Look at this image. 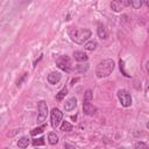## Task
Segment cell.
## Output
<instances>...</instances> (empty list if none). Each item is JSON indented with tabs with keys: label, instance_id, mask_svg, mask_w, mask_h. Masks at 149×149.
Returning a JSON list of instances; mask_svg holds the SVG:
<instances>
[{
	"label": "cell",
	"instance_id": "cell-9",
	"mask_svg": "<svg viewBox=\"0 0 149 149\" xmlns=\"http://www.w3.org/2000/svg\"><path fill=\"white\" fill-rule=\"evenodd\" d=\"M76 106H77V99H76L74 97H71L70 99H68V100L65 101V104H64V109H65L66 112H70V111L74 109Z\"/></svg>",
	"mask_w": 149,
	"mask_h": 149
},
{
	"label": "cell",
	"instance_id": "cell-13",
	"mask_svg": "<svg viewBox=\"0 0 149 149\" xmlns=\"http://www.w3.org/2000/svg\"><path fill=\"white\" fill-rule=\"evenodd\" d=\"M28 144H29V139H28L27 136H22V137L17 141V147H19V148H21V149L27 148V147H28Z\"/></svg>",
	"mask_w": 149,
	"mask_h": 149
},
{
	"label": "cell",
	"instance_id": "cell-17",
	"mask_svg": "<svg viewBox=\"0 0 149 149\" xmlns=\"http://www.w3.org/2000/svg\"><path fill=\"white\" fill-rule=\"evenodd\" d=\"M61 130L62 132H71L72 130V125L68 121H63L61 125Z\"/></svg>",
	"mask_w": 149,
	"mask_h": 149
},
{
	"label": "cell",
	"instance_id": "cell-3",
	"mask_svg": "<svg viewBox=\"0 0 149 149\" xmlns=\"http://www.w3.org/2000/svg\"><path fill=\"white\" fill-rule=\"evenodd\" d=\"M116 95H118V99H119L121 106H123V107H129V106L132 105V95H130V93H129L127 90L120 88V90L118 91Z\"/></svg>",
	"mask_w": 149,
	"mask_h": 149
},
{
	"label": "cell",
	"instance_id": "cell-14",
	"mask_svg": "<svg viewBox=\"0 0 149 149\" xmlns=\"http://www.w3.org/2000/svg\"><path fill=\"white\" fill-rule=\"evenodd\" d=\"M93 99V92L92 90H86L85 93H84V99H83V102H91Z\"/></svg>",
	"mask_w": 149,
	"mask_h": 149
},
{
	"label": "cell",
	"instance_id": "cell-23",
	"mask_svg": "<svg viewBox=\"0 0 149 149\" xmlns=\"http://www.w3.org/2000/svg\"><path fill=\"white\" fill-rule=\"evenodd\" d=\"M33 144L36 147V146H43L44 144V139L43 137H38V139H35L33 141Z\"/></svg>",
	"mask_w": 149,
	"mask_h": 149
},
{
	"label": "cell",
	"instance_id": "cell-10",
	"mask_svg": "<svg viewBox=\"0 0 149 149\" xmlns=\"http://www.w3.org/2000/svg\"><path fill=\"white\" fill-rule=\"evenodd\" d=\"M123 3H122V0H114L111 2V8L114 10V12H120L122 8H123Z\"/></svg>",
	"mask_w": 149,
	"mask_h": 149
},
{
	"label": "cell",
	"instance_id": "cell-8",
	"mask_svg": "<svg viewBox=\"0 0 149 149\" xmlns=\"http://www.w3.org/2000/svg\"><path fill=\"white\" fill-rule=\"evenodd\" d=\"M61 78H62V74L58 71H54L48 74V81H49V84H52V85L57 84L61 80Z\"/></svg>",
	"mask_w": 149,
	"mask_h": 149
},
{
	"label": "cell",
	"instance_id": "cell-26",
	"mask_svg": "<svg viewBox=\"0 0 149 149\" xmlns=\"http://www.w3.org/2000/svg\"><path fill=\"white\" fill-rule=\"evenodd\" d=\"M77 80H78V78H74V79H72V81H71V84L73 85V84H74V83L77 81Z\"/></svg>",
	"mask_w": 149,
	"mask_h": 149
},
{
	"label": "cell",
	"instance_id": "cell-21",
	"mask_svg": "<svg viewBox=\"0 0 149 149\" xmlns=\"http://www.w3.org/2000/svg\"><path fill=\"white\" fill-rule=\"evenodd\" d=\"M130 6L134 7L135 9H139L142 6V1L141 0H133V1H130Z\"/></svg>",
	"mask_w": 149,
	"mask_h": 149
},
{
	"label": "cell",
	"instance_id": "cell-4",
	"mask_svg": "<svg viewBox=\"0 0 149 149\" xmlns=\"http://www.w3.org/2000/svg\"><path fill=\"white\" fill-rule=\"evenodd\" d=\"M37 109H38V114H37V122L42 123L48 115V106L47 102L44 100H40L37 102Z\"/></svg>",
	"mask_w": 149,
	"mask_h": 149
},
{
	"label": "cell",
	"instance_id": "cell-1",
	"mask_svg": "<svg viewBox=\"0 0 149 149\" xmlns=\"http://www.w3.org/2000/svg\"><path fill=\"white\" fill-rule=\"evenodd\" d=\"M91 35H92V33L87 28H83V29L71 28L69 30V36H70L71 41L77 43V44H83L84 42H86L91 37Z\"/></svg>",
	"mask_w": 149,
	"mask_h": 149
},
{
	"label": "cell",
	"instance_id": "cell-12",
	"mask_svg": "<svg viewBox=\"0 0 149 149\" xmlns=\"http://www.w3.org/2000/svg\"><path fill=\"white\" fill-rule=\"evenodd\" d=\"M73 57L77 62H84V61H87V55L84 52V51H74L73 52Z\"/></svg>",
	"mask_w": 149,
	"mask_h": 149
},
{
	"label": "cell",
	"instance_id": "cell-25",
	"mask_svg": "<svg viewBox=\"0 0 149 149\" xmlns=\"http://www.w3.org/2000/svg\"><path fill=\"white\" fill-rule=\"evenodd\" d=\"M64 147H65L66 149H76L74 146H72V144H70V143H66V142L64 143Z\"/></svg>",
	"mask_w": 149,
	"mask_h": 149
},
{
	"label": "cell",
	"instance_id": "cell-11",
	"mask_svg": "<svg viewBox=\"0 0 149 149\" xmlns=\"http://www.w3.org/2000/svg\"><path fill=\"white\" fill-rule=\"evenodd\" d=\"M97 33H98V36H99L100 38H102V40H106V38L108 37L107 30H106L105 26H104V24H101V23L98 26V30H97Z\"/></svg>",
	"mask_w": 149,
	"mask_h": 149
},
{
	"label": "cell",
	"instance_id": "cell-15",
	"mask_svg": "<svg viewBox=\"0 0 149 149\" xmlns=\"http://www.w3.org/2000/svg\"><path fill=\"white\" fill-rule=\"evenodd\" d=\"M85 49L86 50H90V51H93V50H95L97 49V47H98V43L95 42V41H88V42H86L85 43Z\"/></svg>",
	"mask_w": 149,
	"mask_h": 149
},
{
	"label": "cell",
	"instance_id": "cell-20",
	"mask_svg": "<svg viewBox=\"0 0 149 149\" xmlns=\"http://www.w3.org/2000/svg\"><path fill=\"white\" fill-rule=\"evenodd\" d=\"M134 148H135V149H149L148 146H147V143H144V142H142V141L136 142V143L134 144Z\"/></svg>",
	"mask_w": 149,
	"mask_h": 149
},
{
	"label": "cell",
	"instance_id": "cell-18",
	"mask_svg": "<svg viewBox=\"0 0 149 149\" xmlns=\"http://www.w3.org/2000/svg\"><path fill=\"white\" fill-rule=\"evenodd\" d=\"M66 93H68V88H66V87H63V88L56 94V99H57L58 101H62V100L64 99V97L66 95Z\"/></svg>",
	"mask_w": 149,
	"mask_h": 149
},
{
	"label": "cell",
	"instance_id": "cell-6",
	"mask_svg": "<svg viewBox=\"0 0 149 149\" xmlns=\"http://www.w3.org/2000/svg\"><path fill=\"white\" fill-rule=\"evenodd\" d=\"M50 119H51V126L52 128H57L63 119V113L58 108H52L50 112Z\"/></svg>",
	"mask_w": 149,
	"mask_h": 149
},
{
	"label": "cell",
	"instance_id": "cell-16",
	"mask_svg": "<svg viewBox=\"0 0 149 149\" xmlns=\"http://www.w3.org/2000/svg\"><path fill=\"white\" fill-rule=\"evenodd\" d=\"M48 141L50 144H57L58 143V136L56 135V133H49L48 135Z\"/></svg>",
	"mask_w": 149,
	"mask_h": 149
},
{
	"label": "cell",
	"instance_id": "cell-2",
	"mask_svg": "<svg viewBox=\"0 0 149 149\" xmlns=\"http://www.w3.org/2000/svg\"><path fill=\"white\" fill-rule=\"evenodd\" d=\"M115 68V63L113 59H104L100 63H98L95 68V74L98 78H106L108 77Z\"/></svg>",
	"mask_w": 149,
	"mask_h": 149
},
{
	"label": "cell",
	"instance_id": "cell-22",
	"mask_svg": "<svg viewBox=\"0 0 149 149\" xmlns=\"http://www.w3.org/2000/svg\"><path fill=\"white\" fill-rule=\"evenodd\" d=\"M87 69H88V65L87 64H85V66L84 65H77L76 68H74V70L76 71H78V72H86L87 71Z\"/></svg>",
	"mask_w": 149,
	"mask_h": 149
},
{
	"label": "cell",
	"instance_id": "cell-24",
	"mask_svg": "<svg viewBox=\"0 0 149 149\" xmlns=\"http://www.w3.org/2000/svg\"><path fill=\"white\" fill-rule=\"evenodd\" d=\"M119 63H120V70H122V72H123V74H125L126 77H129V74H128L126 71H123V61H122V59H120V62H119Z\"/></svg>",
	"mask_w": 149,
	"mask_h": 149
},
{
	"label": "cell",
	"instance_id": "cell-19",
	"mask_svg": "<svg viewBox=\"0 0 149 149\" xmlns=\"http://www.w3.org/2000/svg\"><path fill=\"white\" fill-rule=\"evenodd\" d=\"M45 129V125H42L41 127H37V128H34L31 132H30V134L33 135V136H36L37 134H41V133H43V130Z\"/></svg>",
	"mask_w": 149,
	"mask_h": 149
},
{
	"label": "cell",
	"instance_id": "cell-7",
	"mask_svg": "<svg viewBox=\"0 0 149 149\" xmlns=\"http://www.w3.org/2000/svg\"><path fill=\"white\" fill-rule=\"evenodd\" d=\"M83 111L86 115H94L97 113V107L91 102H83Z\"/></svg>",
	"mask_w": 149,
	"mask_h": 149
},
{
	"label": "cell",
	"instance_id": "cell-5",
	"mask_svg": "<svg viewBox=\"0 0 149 149\" xmlns=\"http://www.w3.org/2000/svg\"><path fill=\"white\" fill-rule=\"evenodd\" d=\"M56 64H57V66H58L61 70L66 71V72H69L70 69H71V59H70V57L66 56V55L59 56V57L56 59Z\"/></svg>",
	"mask_w": 149,
	"mask_h": 149
}]
</instances>
